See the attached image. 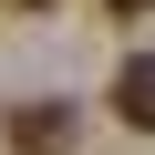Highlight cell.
I'll list each match as a JSON object with an SVG mask.
<instances>
[{
    "instance_id": "obj_1",
    "label": "cell",
    "mask_w": 155,
    "mask_h": 155,
    "mask_svg": "<svg viewBox=\"0 0 155 155\" xmlns=\"http://www.w3.org/2000/svg\"><path fill=\"white\" fill-rule=\"evenodd\" d=\"M0 134H11V155H72V145H83V114H72V104H11V114H0Z\"/></svg>"
},
{
    "instance_id": "obj_2",
    "label": "cell",
    "mask_w": 155,
    "mask_h": 155,
    "mask_svg": "<svg viewBox=\"0 0 155 155\" xmlns=\"http://www.w3.org/2000/svg\"><path fill=\"white\" fill-rule=\"evenodd\" d=\"M114 124L155 134V52H124V62H114Z\"/></svg>"
},
{
    "instance_id": "obj_3",
    "label": "cell",
    "mask_w": 155,
    "mask_h": 155,
    "mask_svg": "<svg viewBox=\"0 0 155 155\" xmlns=\"http://www.w3.org/2000/svg\"><path fill=\"white\" fill-rule=\"evenodd\" d=\"M104 11H114V21H134V11H155V0H104Z\"/></svg>"
},
{
    "instance_id": "obj_4",
    "label": "cell",
    "mask_w": 155,
    "mask_h": 155,
    "mask_svg": "<svg viewBox=\"0 0 155 155\" xmlns=\"http://www.w3.org/2000/svg\"><path fill=\"white\" fill-rule=\"evenodd\" d=\"M11 11H52V0H11Z\"/></svg>"
}]
</instances>
